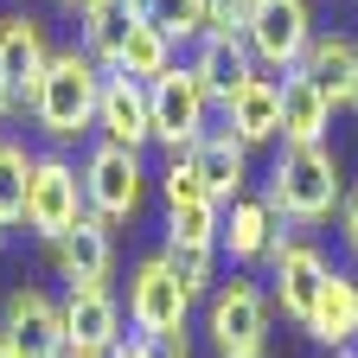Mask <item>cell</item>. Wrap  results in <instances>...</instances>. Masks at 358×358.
Instances as JSON below:
<instances>
[{"mask_svg":"<svg viewBox=\"0 0 358 358\" xmlns=\"http://www.w3.org/2000/svg\"><path fill=\"white\" fill-rule=\"evenodd\" d=\"M83 211H90V205H83V173H77V160L38 154V160H32V186H26V231H32L38 243H58Z\"/></svg>","mask_w":358,"mask_h":358,"instance_id":"9c48e42d","label":"cell"},{"mask_svg":"<svg viewBox=\"0 0 358 358\" xmlns=\"http://www.w3.org/2000/svg\"><path fill=\"white\" fill-rule=\"evenodd\" d=\"M186 160H192L199 186H205L217 205H231V199H243V192H250V148L237 141L231 128H211V134H199V141L186 148Z\"/></svg>","mask_w":358,"mask_h":358,"instance_id":"ac0fdd59","label":"cell"},{"mask_svg":"<svg viewBox=\"0 0 358 358\" xmlns=\"http://www.w3.org/2000/svg\"><path fill=\"white\" fill-rule=\"evenodd\" d=\"M13 109H20V103H13V90L0 83V128H7V115H13Z\"/></svg>","mask_w":358,"mask_h":358,"instance_id":"d6a6232c","label":"cell"},{"mask_svg":"<svg viewBox=\"0 0 358 358\" xmlns=\"http://www.w3.org/2000/svg\"><path fill=\"white\" fill-rule=\"evenodd\" d=\"M52 52L58 45H52V32H45V20H32V13H7L0 20V83L13 90V103H26L38 90Z\"/></svg>","mask_w":358,"mask_h":358,"instance_id":"4fadbf2b","label":"cell"},{"mask_svg":"<svg viewBox=\"0 0 358 358\" xmlns=\"http://www.w3.org/2000/svg\"><path fill=\"white\" fill-rule=\"evenodd\" d=\"M262 268H268V301L282 307V320L307 333L313 301H320V282H327V268H333V262H327V250L313 243L307 231H282L275 243H268Z\"/></svg>","mask_w":358,"mask_h":358,"instance_id":"277c9868","label":"cell"},{"mask_svg":"<svg viewBox=\"0 0 358 358\" xmlns=\"http://www.w3.org/2000/svg\"><path fill=\"white\" fill-rule=\"evenodd\" d=\"M0 237H7V224H0Z\"/></svg>","mask_w":358,"mask_h":358,"instance_id":"74e56055","label":"cell"},{"mask_svg":"<svg viewBox=\"0 0 358 358\" xmlns=\"http://www.w3.org/2000/svg\"><path fill=\"white\" fill-rule=\"evenodd\" d=\"M288 231V224L268 211V199L262 192H243V199H231L224 205V231H217V256H231L237 268H256L262 256H268V243H275Z\"/></svg>","mask_w":358,"mask_h":358,"instance_id":"2e32d148","label":"cell"},{"mask_svg":"<svg viewBox=\"0 0 358 358\" xmlns=\"http://www.w3.org/2000/svg\"><path fill=\"white\" fill-rule=\"evenodd\" d=\"M0 358H13V352H7V345H0Z\"/></svg>","mask_w":358,"mask_h":358,"instance_id":"8d00e7d4","label":"cell"},{"mask_svg":"<svg viewBox=\"0 0 358 358\" xmlns=\"http://www.w3.org/2000/svg\"><path fill=\"white\" fill-rule=\"evenodd\" d=\"M301 71L320 83L327 96H333V109H352V83H358V38H345V32H313Z\"/></svg>","mask_w":358,"mask_h":358,"instance_id":"7402d4cb","label":"cell"},{"mask_svg":"<svg viewBox=\"0 0 358 358\" xmlns=\"http://www.w3.org/2000/svg\"><path fill=\"white\" fill-rule=\"evenodd\" d=\"M160 250H166L179 288H186L192 301H205V294L217 288V250H186V243H160Z\"/></svg>","mask_w":358,"mask_h":358,"instance_id":"4316f807","label":"cell"},{"mask_svg":"<svg viewBox=\"0 0 358 358\" xmlns=\"http://www.w3.org/2000/svg\"><path fill=\"white\" fill-rule=\"evenodd\" d=\"M0 345L13 358H64V307L45 288H13L0 307Z\"/></svg>","mask_w":358,"mask_h":358,"instance_id":"8fae6325","label":"cell"},{"mask_svg":"<svg viewBox=\"0 0 358 358\" xmlns=\"http://www.w3.org/2000/svg\"><path fill=\"white\" fill-rule=\"evenodd\" d=\"M103 64L83 52V45H58L52 64H45L38 90L26 96V115L32 128L45 134L52 148H71V141H90L96 134V103H103Z\"/></svg>","mask_w":358,"mask_h":358,"instance_id":"6da1fadb","label":"cell"},{"mask_svg":"<svg viewBox=\"0 0 358 358\" xmlns=\"http://www.w3.org/2000/svg\"><path fill=\"white\" fill-rule=\"evenodd\" d=\"M243 45L268 77H288L313 45V0H250L243 7Z\"/></svg>","mask_w":358,"mask_h":358,"instance_id":"8992f818","label":"cell"},{"mask_svg":"<svg viewBox=\"0 0 358 358\" xmlns=\"http://www.w3.org/2000/svg\"><path fill=\"white\" fill-rule=\"evenodd\" d=\"M96 141H115V148H134V154L154 148V103H148V83L141 77H122V71L103 77Z\"/></svg>","mask_w":358,"mask_h":358,"instance_id":"7c38bea8","label":"cell"},{"mask_svg":"<svg viewBox=\"0 0 358 358\" xmlns=\"http://www.w3.org/2000/svg\"><path fill=\"white\" fill-rule=\"evenodd\" d=\"M327 358H358V352H327Z\"/></svg>","mask_w":358,"mask_h":358,"instance_id":"836d02e7","label":"cell"},{"mask_svg":"<svg viewBox=\"0 0 358 358\" xmlns=\"http://www.w3.org/2000/svg\"><path fill=\"white\" fill-rule=\"evenodd\" d=\"M122 7V58H115V71L122 77H141V83H154L160 71H173L179 64V45L141 13V0H115Z\"/></svg>","mask_w":358,"mask_h":358,"instance_id":"ffe728a7","label":"cell"},{"mask_svg":"<svg viewBox=\"0 0 358 358\" xmlns=\"http://www.w3.org/2000/svg\"><path fill=\"white\" fill-rule=\"evenodd\" d=\"M268 313H275V301H268V288L250 275V268L217 275V288L205 294L211 352L217 358H262V345H268Z\"/></svg>","mask_w":358,"mask_h":358,"instance_id":"3957f363","label":"cell"},{"mask_svg":"<svg viewBox=\"0 0 358 358\" xmlns=\"http://www.w3.org/2000/svg\"><path fill=\"white\" fill-rule=\"evenodd\" d=\"M32 148L13 141V134H0V224L7 231H20L26 224V186H32Z\"/></svg>","mask_w":358,"mask_h":358,"instance_id":"603a6c76","label":"cell"},{"mask_svg":"<svg viewBox=\"0 0 358 358\" xmlns=\"http://www.w3.org/2000/svg\"><path fill=\"white\" fill-rule=\"evenodd\" d=\"M160 199H166V205H186V199H211V192L199 186V173H192V160H186V154H166V166H160Z\"/></svg>","mask_w":358,"mask_h":358,"instance_id":"83f0119b","label":"cell"},{"mask_svg":"<svg viewBox=\"0 0 358 358\" xmlns=\"http://www.w3.org/2000/svg\"><path fill=\"white\" fill-rule=\"evenodd\" d=\"M128 333H141V339H166V333H186V320H192V294L179 288V275H173V262H166V250H154V256H141L128 268Z\"/></svg>","mask_w":358,"mask_h":358,"instance_id":"52a82bcc","label":"cell"},{"mask_svg":"<svg viewBox=\"0 0 358 358\" xmlns=\"http://www.w3.org/2000/svg\"><path fill=\"white\" fill-rule=\"evenodd\" d=\"M71 13H96V7H115V0H64Z\"/></svg>","mask_w":358,"mask_h":358,"instance_id":"1f68e13d","label":"cell"},{"mask_svg":"<svg viewBox=\"0 0 358 358\" xmlns=\"http://www.w3.org/2000/svg\"><path fill=\"white\" fill-rule=\"evenodd\" d=\"M217 115H224V128H231L243 148H268V141L282 148V77L256 71V77H250L237 96L217 109Z\"/></svg>","mask_w":358,"mask_h":358,"instance_id":"e0dca14e","label":"cell"},{"mask_svg":"<svg viewBox=\"0 0 358 358\" xmlns=\"http://www.w3.org/2000/svg\"><path fill=\"white\" fill-rule=\"evenodd\" d=\"M52 250V268L64 275V288L77 282H109V268H115V224H103L96 211H83L71 231L58 243H45Z\"/></svg>","mask_w":358,"mask_h":358,"instance_id":"5bb4252c","label":"cell"},{"mask_svg":"<svg viewBox=\"0 0 358 358\" xmlns=\"http://www.w3.org/2000/svg\"><path fill=\"white\" fill-rule=\"evenodd\" d=\"M224 231V205L217 199H186V205H166V243H186V250H217Z\"/></svg>","mask_w":358,"mask_h":358,"instance_id":"cb8c5ba5","label":"cell"},{"mask_svg":"<svg viewBox=\"0 0 358 358\" xmlns=\"http://www.w3.org/2000/svg\"><path fill=\"white\" fill-rule=\"evenodd\" d=\"M77 45H83V52L96 58L103 71H115V58H122V7L77 13Z\"/></svg>","mask_w":358,"mask_h":358,"instance_id":"484cf974","label":"cell"},{"mask_svg":"<svg viewBox=\"0 0 358 358\" xmlns=\"http://www.w3.org/2000/svg\"><path fill=\"white\" fill-rule=\"evenodd\" d=\"M83 173V205L96 211L103 224H134L148 199V160L134 148H115V141H90V154L77 160Z\"/></svg>","mask_w":358,"mask_h":358,"instance_id":"5b68a950","label":"cell"},{"mask_svg":"<svg viewBox=\"0 0 358 358\" xmlns=\"http://www.w3.org/2000/svg\"><path fill=\"white\" fill-rule=\"evenodd\" d=\"M141 13L173 38V45H199L211 32V0H141Z\"/></svg>","mask_w":358,"mask_h":358,"instance_id":"d4e9b609","label":"cell"},{"mask_svg":"<svg viewBox=\"0 0 358 358\" xmlns=\"http://www.w3.org/2000/svg\"><path fill=\"white\" fill-rule=\"evenodd\" d=\"M352 109H358V83H352Z\"/></svg>","mask_w":358,"mask_h":358,"instance_id":"e575fe53","label":"cell"},{"mask_svg":"<svg viewBox=\"0 0 358 358\" xmlns=\"http://www.w3.org/2000/svg\"><path fill=\"white\" fill-rule=\"evenodd\" d=\"M154 345H160V358H192V333H166Z\"/></svg>","mask_w":358,"mask_h":358,"instance_id":"4dcf8cb0","label":"cell"},{"mask_svg":"<svg viewBox=\"0 0 358 358\" xmlns=\"http://www.w3.org/2000/svg\"><path fill=\"white\" fill-rule=\"evenodd\" d=\"M262 199L268 211H275L288 231H320V224H333L339 199H345V173H339V154L327 141H282L275 148V166H268L262 179Z\"/></svg>","mask_w":358,"mask_h":358,"instance_id":"7a4b0ae2","label":"cell"},{"mask_svg":"<svg viewBox=\"0 0 358 358\" xmlns=\"http://www.w3.org/2000/svg\"><path fill=\"white\" fill-rule=\"evenodd\" d=\"M109 358H160V345H154V339H141V333H128Z\"/></svg>","mask_w":358,"mask_h":358,"instance_id":"f546056e","label":"cell"},{"mask_svg":"<svg viewBox=\"0 0 358 358\" xmlns=\"http://www.w3.org/2000/svg\"><path fill=\"white\" fill-rule=\"evenodd\" d=\"M148 103H154V141L166 154H186L199 134H211V96L205 83L192 77V64H173L148 83Z\"/></svg>","mask_w":358,"mask_h":358,"instance_id":"ba28073f","label":"cell"},{"mask_svg":"<svg viewBox=\"0 0 358 358\" xmlns=\"http://www.w3.org/2000/svg\"><path fill=\"white\" fill-rule=\"evenodd\" d=\"M333 224H339V243H345V256L358 262V186H345V199H339Z\"/></svg>","mask_w":358,"mask_h":358,"instance_id":"f1b7e54d","label":"cell"},{"mask_svg":"<svg viewBox=\"0 0 358 358\" xmlns=\"http://www.w3.org/2000/svg\"><path fill=\"white\" fill-rule=\"evenodd\" d=\"M307 339H320L327 352H358V275L352 268H327L313 320H307Z\"/></svg>","mask_w":358,"mask_h":358,"instance_id":"d6986e66","label":"cell"},{"mask_svg":"<svg viewBox=\"0 0 358 358\" xmlns=\"http://www.w3.org/2000/svg\"><path fill=\"white\" fill-rule=\"evenodd\" d=\"M192 77L205 83V96H211V109H224V103H231L237 96V90L262 71L256 58H250V45H243V32H205L199 45H192Z\"/></svg>","mask_w":358,"mask_h":358,"instance_id":"9a60e30c","label":"cell"},{"mask_svg":"<svg viewBox=\"0 0 358 358\" xmlns=\"http://www.w3.org/2000/svg\"><path fill=\"white\" fill-rule=\"evenodd\" d=\"M333 96L320 83H313L301 64L282 77V141H294V148H307V141H327V128H333Z\"/></svg>","mask_w":358,"mask_h":358,"instance_id":"44dd1931","label":"cell"},{"mask_svg":"<svg viewBox=\"0 0 358 358\" xmlns=\"http://www.w3.org/2000/svg\"><path fill=\"white\" fill-rule=\"evenodd\" d=\"M64 358H109L128 333H122V301H115V288L109 282H77V288H64Z\"/></svg>","mask_w":358,"mask_h":358,"instance_id":"30bf717a","label":"cell"},{"mask_svg":"<svg viewBox=\"0 0 358 358\" xmlns=\"http://www.w3.org/2000/svg\"><path fill=\"white\" fill-rule=\"evenodd\" d=\"M231 7H250V0H231Z\"/></svg>","mask_w":358,"mask_h":358,"instance_id":"d590c367","label":"cell"}]
</instances>
